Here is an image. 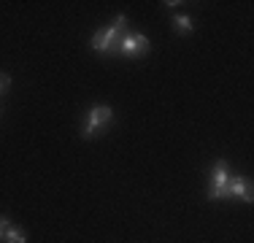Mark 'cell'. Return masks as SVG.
<instances>
[{"label": "cell", "instance_id": "8992f818", "mask_svg": "<svg viewBox=\"0 0 254 243\" xmlns=\"http://www.w3.org/2000/svg\"><path fill=\"white\" fill-rule=\"evenodd\" d=\"M171 24L176 27V33H179V35H190V33H195V19H192L190 14H173V16H171Z\"/></svg>", "mask_w": 254, "mask_h": 243}, {"label": "cell", "instance_id": "ba28073f", "mask_svg": "<svg viewBox=\"0 0 254 243\" xmlns=\"http://www.w3.org/2000/svg\"><path fill=\"white\" fill-rule=\"evenodd\" d=\"M111 24L119 30V33H125V30H127V24H130V19H127L125 14H117V16H114V22H111Z\"/></svg>", "mask_w": 254, "mask_h": 243}, {"label": "cell", "instance_id": "8fae6325", "mask_svg": "<svg viewBox=\"0 0 254 243\" xmlns=\"http://www.w3.org/2000/svg\"><path fill=\"white\" fill-rule=\"evenodd\" d=\"M162 5H165L168 11H173V8H179V5H184V3H181V0H165Z\"/></svg>", "mask_w": 254, "mask_h": 243}, {"label": "cell", "instance_id": "3957f363", "mask_svg": "<svg viewBox=\"0 0 254 243\" xmlns=\"http://www.w3.org/2000/svg\"><path fill=\"white\" fill-rule=\"evenodd\" d=\"M149 46L152 44H149V38L143 33H125L117 44V52L122 54V57L135 60V57H143V54L149 52Z\"/></svg>", "mask_w": 254, "mask_h": 243}, {"label": "cell", "instance_id": "30bf717a", "mask_svg": "<svg viewBox=\"0 0 254 243\" xmlns=\"http://www.w3.org/2000/svg\"><path fill=\"white\" fill-rule=\"evenodd\" d=\"M5 227H11V219H8V216H0V241H3Z\"/></svg>", "mask_w": 254, "mask_h": 243}, {"label": "cell", "instance_id": "5b68a950", "mask_svg": "<svg viewBox=\"0 0 254 243\" xmlns=\"http://www.w3.org/2000/svg\"><path fill=\"white\" fill-rule=\"evenodd\" d=\"M227 197H238L241 203H252V200H254L252 179H246V176H230V181H227Z\"/></svg>", "mask_w": 254, "mask_h": 243}, {"label": "cell", "instance_id": "277c9868", "mask_svg": "<svg viewBox=\"0 0 254 243\" xmlns=\"http://www.w3.org/2000/svg\"><path fill=\"white\" fill-rule=\"evenodd\" d=\"M125 33H119L114 24H108V27H100L98 33L92 35V49L98 54H114L117 52V44H119V38H122Z\"/></svg>", "mask_w": 254, "mask_h": 243}, {"label": "cell", "instance_id": "52a82bcc", "mask_svg": "<svg viewBox=\"0 0 254 243\" xmlns=\"http://www.w3.org/2000/svg\"><path fill=\"white\" fill-rule=\"evenodd\" d=\"M3 243H27V233H25V230H19V227H5Z\"/></svg>", "mask_w": 254, "mask_h": 243}, {"label": "cell", "instance_id": "6da1fadb", "mask_svg": "<svg viewBox=\"0 0 254 243\" xmlns=\"http://www.w3.org/2000/svg\"><path fill=\"white\" fill-rule=\"evenodd\" d=\"M114 122V108L106 106V103H100V106H92L87 111V117L81 122V138L84 141H92V138H98L100 130H106V127H111Z\"/></svg>", "mask_w": 254, "mask_h": 243}, {"label": "cell", "instance_id": "9c48e42d", "mask_svg": "<svg viewBox=\"0 0 254 243\" xmlns=\"http://www.w3.org/2000/svg\"><path fill=\"white\" fill-rule=\"evenodd\" d=\"M8 87H11V76L8 73H0V95L8 92Z\"/></svg>", "mask_w": 254, "mask_h": 243}, {"label": "cell", "instance_id": "7a4b0ae2", "mask_svg": "<svg viewBox=\"0 0 254 243\" xmlns=\"http://www.w3.org/2000/svg\"><path fill=\"white\" fill-rule=\"evenodd\" d=\"M230 168L225 160L214 162L208 173V200H227V181H230Z\"/></svg>", "mask_w": 254, "mask_h": 243}]
</instances>
